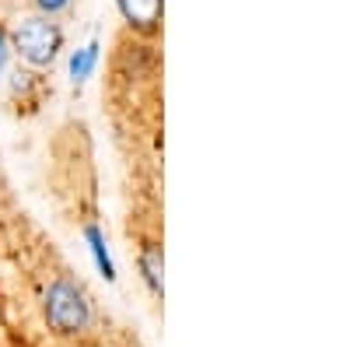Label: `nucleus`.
Here are the masks:
<instances>
[{
	"label": "nucleus",
	"instance_id": "4",
	"mask_svg": "<svg viewBox=\"0 0 350 347\" xmlns=\"http://www.w3.org/2000/svg\"><path fill=\"white\" fill-rule=\"evenodd\" d=\"M140 267H144V281L151 284V292H161V253H158L154 246L144 253Z\"/></svg>",
	"mask_w": 350,
	"mask_h": 347
},
{
	"label": "nucleus",
	"instance_id": "3",
	"mask_svg": "<svg viewBox=\"0 0 350 347\" xmlns=\"http://www.w3.org/2000/svg\"><path fill=\"white\" fill-rule=\"evenodd\" d=\"M120 11L130 25L137 28H151L161 14V0H120Z\"/></svg>",
	"mask_w": 350,
	"mask_h": 347
},
{
	"label": "nucleus",
	"instance_id": "7",
	"mask_svg": "<svg viewBox=\"0 0 350 347\" xmlns=\"http://www.w3.org/2000/svg\"><path fill=\"white\" fill-rule=\"evenodd\" d=\"M36 4L42 8V11H49V14H56V11H64L70 0H36Z\"/></svg>",
	"mask_w": 350,
	"mask_h": 347
},
{
	"label": "nucleus",
	"instance_id": "2",
	"mask_svg": "<svg viewBox=\"0 0 350 347\" xmlns=\"http://www.w3.org/2000/svg\"><path fill=\"white\" fill-rule=\"evenodd\" d=\"M14 46L21 49V56L28 64L42 67L56 56V49H60V28H56L53 21H46V18H28V21L18 25Z\"/></svg>",
	"mask_w": 350,
	"mask_h": 347
},
{
	"label": "nucleus",
	"instance_id": "8",
	"mask_svg": "<svg viewBox=\"0 0 350 347\" xmlns=\"http://www.w3.org/2000/svg\"><path fill=\"white\" fill-rule=\"evenodd\" d=\"M8 64V42H4V36H0V67Z\"/></svg>",
	"mask_w": 350,
	"mask_h": 347
},
{
	"label": "nucleus",
	"instance_id": "6",
	"mask_svg": "<svg viewBox=\"0 0 350 347\" xmlns=\"http://www.w3.org/2000/svg\"><path fill=\"white\" fill-rule=\"evenodd\" d=\"M88 242H92V253H95V259H98V270L112 281V277H116V274H112V259H109V253H105V246H102L98 228H88Z\"/></svg>",
	"mask_w": 350,
	"mask_h": 347
},
{
	"label": "nucleus",
	"instance_id": "5",
	"mask_svg": "<svg viewBox=\"0 0 350 347\" xmlns=\"http://www.w3.org/2000/svg\"><path fill=\"white\" fill-rule=\"evenodd\" d=\"M95 56H98V46H84L81 53H74V60H70V74H74V81H84L88 74H92Z\"/></svg>",
	"mask_w": 350,
	"mask_h": 347
},
{
	"label": "nucleus",
	"instance_id": "1",
	"mask_svg": "<svg viewBox=\"0 0 350 347\" xmlns=\"http://www.w3.org/2000/svg\"><path fill=\"white\" fill-rule=\"evenodd\" d=\"M46 320L60 333H81L92 326V302L74 281H56L46 292Z\"/></svg>",
	"mask_w": 350,
	"mask_h": 347
}]
</instances>
